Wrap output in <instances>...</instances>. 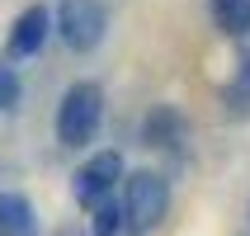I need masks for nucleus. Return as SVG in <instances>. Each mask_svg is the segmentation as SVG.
<instances>
[{
	"mask_svg": "<svg viewBox=\"0 0 250 236\" xmlns=\"http://www.w3.org/2000/svg\"><path fill=\"white\" fill-rule=\"evenodd\" d=\"M14 99H19V76L10 66H0V109H10Z\"/></svg>",
	"mask_w": 250,
	"mask_h": 236,
	"instance_id": "nucleus-9",
	"label": "nucleus"
},
{
	"mask_svg": "<svg viewBox=\"0 0 250 236\" xmlns=\"http://www.w3.org/2000/svg\"><path fill=\"white\" fill-rule=\"evenodd\" d=\"M170 213V184L156 170H137L123 184V227L127 232H151Z\"/></svg>",
	"mask_w": 250,
	"mask_h": 236,
	"instance_id": "nucleus-1",
	"label": "nucleus"
},
{
	"mask_svg": "<svg viewBox=\"0 0 250 236\" xmlns=\"http://www.w3.org/2000/svg\"><path fill=\"white\" fill-rule=\"evenodd\" d=\"M118 232H123V208L99 198L95 203V236H118Z\"/></svg>",
	"mask_w": 250,
	"mask_h": 236,
	"instance_id": "nucleus-8",
	"label": "nucleus"
},
{
	"mask_svg": "<svg viewBox=\"0 0 250 236\" xmlns=\"http://www.w3.org/2000/svg\"><path fill=\"white\" fill-rule=\"evenodd\" d=\"M123 175V161H118V151H99L95 161H85L81 170H76V180H71V194H76V203H85V208H95L99 198H109L113 180Z\"/></svg>",
	"mask_w": 250,
	"mask_h": 236,
	"instance_id": "nucleus-4",
	"label": "nucleus"
},
{
	"mask_svg": "<svg viewBox=\"0 0 250 236\" xmlns=\"http://www.w3.org/2000/svg\"><path fill=\"white\" fill-rule=\"evenodd\" d=\"M42 38H47V14L33 5V10H24L19 19H14V33H10V52L14 57H33L42 47Z\"/></svg>",
	"mask_w": 250,
	"mask_h": 236,
	"instance_id": "nucleus-5",
	"label": "nucleus"
},
{
	"mask_svg": "<svg viewBox=\"0 0 250 236\" xmlns=\"http://www.w3.org/2000/svg\"><path fill=\"white\" fill-rule=\"evenodd\" d=\"M99 113H104L99 85H90V81L71 85L66 95H62V109H57V137L66 142V147H85V142L95 137V128H99Z\"/></svg>",
	"mask_w": 250,
	"mask_h": 236,
	"instance_id": "nucleus-2",
	"label": "nucleus"
},
{
	"mask_svg": "<svg viewBox=\"0 0 250 236\" xmlns=\"http://www.w3.org/2000/svg\"><path fill=\"white\" fill-rule=\"evenodd\" d=\"M62 38L76 52H90L104 38V5L99 0H62Z\"/></svg>",
	"mask_w": 250,
	"mask_h": 236,
	"instance_id": "nucleus-3",
	"label": "nucleus"
},
{
	"mask_svg": "<svg viewBox=\"0 0 250 236\" xmlns=\"http://www.w3.org/2000/svg\"><path fill=\"white\" fill-rule=\"evenodd\" d=\"M0 236H38V217L28 208V198L0 194Z\"/></svg>",
	"mask_w": 250,
	"mask_h": 236,
	"instance_id": "nucleus-6",
	"label": "nucleus"
},
{
	"mask_svg": "<svg viewBox=\"0 0 250 236\" xmlns=\"http://www.w3.org/2000/svg\"><path fill=\"white\" fill-rule=\"evenodd\" d=\"M212 19L222 33H246L250 28V0H212Z\"/></svg>",
	"mask_w": 250,
	"mask_h": 236,
	"instance_id": "nucleus-7",
	"label": "nucleus"
}]
</instances>
